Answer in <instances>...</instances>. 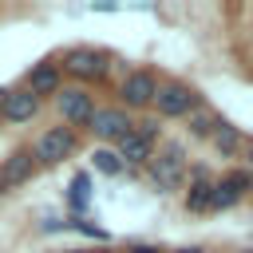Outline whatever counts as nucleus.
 <instances>
[{
	"label": "nucleus",
	"instance_id": "f257e3e1",
	"mask_svg": "<svg viewBox=\"0 0 253 253\" xmlns=\"http://www.w3.org/2000/svg\"><path fill=\"white\" fill-rule=\"evenodd\" d=\"M146 178L158 194H174L186 186L190 178V158H186V146L182 142H162L154 150V158L146 162Z\"/></svg>",
	"mask_w": 253,
	"mask_h": 253
},
{
	"label": "nucleus",
	"instance_id": "f03ea898",
	"mask_svg": "<svg viewBox=\"0 0 253 253\" xmlns=\"http://www.w3.org/2000/svg\"><path fill=\"white\" fill-rule=\"evenodd\" d=\"M202 91L186 79H162L158 95H154V111L158 119H190L194 111H202Z\"/></svg>",
	"mask_w": 253,
	"mask_h": 253
},
{
	"label": "nucleus",
	"instance_id": "7ed1b4c3",
	"mask_svg": "<svg viewBox=\"0 0 253 253\" xmlns=\"http://www.w3.org/2000/svg\"><path fill=\"white\" fill-rule=\"evenodd\" d=\"M59 67H63V75L79 79V87H87V83H99V79L111 71V55H107L103 47L75 43V47H67V51H63Z\"/></svg>",
	"mask_w": 253,
	"mask_h": 253
},
{
	"label": "nucleus",
	"instance_id": "20e7f679",
	"mask_svg": "<svg viewBox=\"0 0 253 253\" xmlns=\"http://www.w3.org/2000/svg\"><path fill=\"white\" fill-rule=\"evenodd\" d=\"M79 150V130H71V126H47V130H40L36 134V142H32V158L40 162V166H59L63 158H71Z\"/></svg>",
	"mask_w": 253,
	"mask_h": 253
},
{
	"label": "nucleus",
	"instance_id": "39448f33",
	"mask_svg": "<svg viewBox=\"0 0 253 253\" xmlns=\"http://www.w3.org/2000/svg\"><path fill=\"white\" fill-rule=\"evenodd\" d=\"M158 83H162V79H158L150 67H134V71H126L123 83H119V107H123V111H146V107H154Z\"/></svg>",
	"mask_w": 253,
	"mask_h": 253
},
{
	"label": "nucleus",
	"instance_id": "423d86ee",
	"mask_svg": "<svg viewBox=\"0 0 253 253\" xmlns=\"http://www.w3.org/2000/svg\"><path fill=\"white\" fill-rule=\"evenodd\" d=\"M55 111H59V119H63V126H71V130H79V126H87L91 123V115H95V95L87 91V87H63L59 95H55Z\"/></svg>",
	"mask_w": 253,
	"mask_h": 253
},
{
	"label": "nucleus",
	"instance_id": "0eeeda50",
	"mask_svg": "<svg viewBox=\"0 0 253 253\" xmlns=\"http://www.w3.org/2000/svg\"><path fill=\"white\" fill-rule=\"evenodd\" d=\"M87 130L107 146V142H119L123 134H130V130H134V119H130V111H123L119 103H115V107H95Z\"/></svg>",
	"mask_w": 253,
	"mask_h": 253
},
{
	"label": "nucleus",
	"instance_id": "6e6552de",
	"mask_svg": "<svg viewBox=\"0 0 253 253\" xmlns=\"http://www.w3.org/2000/svg\"><path fill=\"white\" fill-rule=\"evenodd\" d=\"M36 158H32V146H16L8 158H0V194H12V190H20V186H28L32 182V174H36Z\"/></svg>",
	"mask_w": 253,
	"mask_h": 253
},
{
	"label": "nucleus",
	"instance_id": "1a4fd4ad",
	"mask_svg": "<svg viewBox=\"0 0 253 253\" xmlns=\"http://www.w3.org/2000/svg\"><path fill=\"white\" fill-rule=\"evenodd\" d=\"M249 190H253V174H249L245 166L221 174V178L213 182V210H233L241 198H249Z\"/></svg>",
	"mask_w": 253,
	"mask_h": 253
},
{
	"label": "nucleus",
	"instance_id": "9d476101",
	"mask_svg": "<svg viewBox=\"0 0 253 253\" xmlns=\"http://www.w3.org/2000/svg\"><path fill=\"white\" fill-rule=\"evenodd\" d=\"M36 115H40V99H36L28 87H12V91H4V99H0V123L20 126V123H32Z\"/></svg>",
	"mask_w": 253,
	"mask_h": 253
},
{
	"label": "nucleus",
	"instance_id": "9b49d317",
	"mask_svg": "<svg viewBox=\"0 0 253 253\" xmlns=\"http://www.w3.org/2000/svg\"><path fill=\"white\" fill-rule=\"evenodd\" d=\"M213 182L206 166H190V186L182 194V206L186 213H213Z\"/></svg>",
	"mask_w": 253,
	"mask_h": 253
},
{
	"label": "nucleus",
	"instance_id": "f8f14e48",
	"mask_svg": "<svg viewBox=\"0 0 253 253\" xmlns=\"http://www.w3.org/2000/svg\"><path fill=\"white\" fill-rule=\"evenodd\" d=\"M24 87L43 103L47 95L55 99L59 91H63V67L59 63H51V59H43V63H32L28 67V75H24Z\"/></svg>",
	"mask_w": 253,
	"mask_h": 253
},
{
	"label": "nucleus",
	"instance_id": "ddd939ff",
	"mask_svg": "<svg viewBox=\"0 0 253 253\" xmlns=\"http://www.w3.org/2000/svg\"><path fill=\"white\" fill-rule=\"evenodd\" d=\"M115 150H119V158H123L126 166H146V162L154 158V142H150L146 134H138V130L123 134V138L115 142Z\"/></svg>",
	"mask_w": 253,
	"mask_h": 253
},
{
	"label": "nucleus",
	"instance_id": "4468645a",
	"mask_svg": "<svg viewBox=\"0 0 253 253\" xmlns=\"http://www.w3.org/2000/svg\"><path fill=\"white\" fill-rule=\"evenodd\" d=\"M213 150L221 154V158H233V154H241L245 150V134H241V126H233V123H217V130H213Z\"/></svg>",
	"mask_w": 253,
	"mask_h": 253
},
{
	"label": "nucleus",
	"instance_id": "2eb2a0df",
	"mask_svg": "<svg viewBox=\"0 0 253 253\" xmlns=\"http://www.w3.org/2000/svg\"><path fill=\"white\" fill-rule=\"evenodd\" d=\"M91 166H95V174H107V178H119L126 170V162L119 158L115 146H95L91 150Z\"/></svg>",
	"mask_w": 253,
	"mask_h": 253
},
{
	"label": "nucleus",
	"instance_id": "dca6fc26",
	"mask_svg": "<svg viewBox=\"0 0 253 253\" xmlns=\"http://www.w3.org/2000/svg\"><path fill=\"white\" fill-rule=\"evenodd\" d=\"M217 123H221V115H213L210 107H202V111H194L186 119V130H190V138H213Z\"/></svg>",
	"mask_w": 253,
	"mask_h": 253
},
{
	"label": "nucleus",
	"instance_id": "f3484780",
	"mask_svg": "<svg viewBox=\"0 0 253 253\" xmlns=\"http://www.w3.org/2000/svg\"><path fill=\"white\" fill-rule=\"evenodd\" d=\"M87 198H91V174H87V170H79V174L71 178V194H67V206L75 210V217L87 210Z\"/></svg>",
	"mask_w": 253,
	"mask_h": 253
},
{
	"label": "nucleus",
	"instance_id": "a211bd4d",
	"mask_svg": "<svg viewBox=\"0 0 253 253\" xmlns=\"http://www.w3.org/2000/svg\"><path fill=\"white\" fill-rule=\"evenodd\" d=\"M71 229H75V233H83V237H95V241H111V233H107L103 225L87 221V217H71Z\"/></svg>",
	"mask_w": 253,
	"mask_h": 253
},
{
	"label": "nucleus",
	"instance_id": "6ab92c4d",
	"mask_svg": "<svg viewBox=\"0 0 253 253\" xmlns=\"http://www.w3.org/2000/svg\"><path fill=\"white\" fill-rule=\"evenodd\" d=\"M134 130H138V134H146V138L154 142V138L162 134V119H154V115H146V119H138V123H134Z\"/></svg>",
	"mask_w": 253,
	"mask_h": 253
},
{
	"label": "nucleus",
	"instance_id": "aec40b11",
	"mask_svg": "<svg viewBox=\"0 0 253 253\" xmlns=\"http://www.w3.org/2000/svg\"><path fill=\"white\" fill-rule=\"evenodd\" d=\"M126 253H170V249H162V245H150V241H130V245H126Z\"/></svg>",
	"mask_w": 253,
	"mask_h": 253
},
{
	"label": "nucleus",
	"instance_id": "412c9836",
	"mask_svg": "<svg viewBox=\"0 0 253 253\" xmlns=\"http://www.w3.org/2000/svg\"><path fill=\"white\" fill-rule=\"evenodd\" d=\"M241 154H245V170L253 174V138H245V150H241Z\"/></svg>",
	"mask_w": 253,
	"mask_h": 253
},
{
	"label": "nucleus",
	"instance_id": "4be33fe9",
	"mask_svg": "<svg viewBox=\"0 0 253 253\" xmlns=\"http://www.w3.org/2000/svg\"><path fill=\"white\" fill-rule=\"evenodd\" d=\"M170 253H206V245H182V249H170Z\"/></svg>",
	"mask_w": 253,
	"mask_h": 253
},
{
	"label": "nucleus",
	"instance_id": "5701e85b",
	"mask_svg": "<svg viewBox=\"0 0 253 253\" xmlns=\"http://www.w3.org/2000/svg\"><path fill=\"white\" fill-rule=\"evenodd\" d=\"M59 253H87V249H59Z\"/></svg>",
	"mask_w": 253,
	"mask_h": 253
},
{
	"label": "nucleus",
	"instance_id": "b1692460",
	"mask_svg": "<svg viewBox=\"0 0 253 253\" xmlns=\"http://www.w3.org/2000/svg\"><path fill=\"white\" fill-rule=\"evenodd\" d=\"M99 253H126V249H99Z\"/></svg>",
	"mask_w": 253,
	"mask_h": 253
},
{
	"label": "nucleus",
	"instance_id": "393cba45",
	"mask_svg": "<svg viewBox=\"0 0 253 253\" xmlns=\"http://www.w3.org/2000/svg\"><path fill=\"white\" fill-rule=\"evenodd\" d=\"M241 253H253V249H241Z\"/></svg>",
	"mask_w": 253,
	"mask_h": 253
},
{
	"label": "nucleus",
	"instance_id": "a878e982",
	"mask_svg": "<svg viewBox=\"0 0 253 253\" xmlns=\"http://www.w3.org/2000/svg\"><path fill=\"white\" fill-rule=\"evenodd\" d=\"M0 99H4V91H0Z\"/></svg>",
	"mask_w": 253,
	"mask_h": 253
},
{
	"label": "nucleus",
	"instance_id": "bb28decb",
	"mask_svg": "<svg viewBox=\"0 0 253 253\" xmlns=\"http://www.w3.org/2000/svg\"><path fill=\"white\" fill-rule=\"evenodd\" d=\"M249 198H253V190H249Z\"/></svg>",
	"mask_w": 253,
	"mask_h": 253
}]
</instances>
